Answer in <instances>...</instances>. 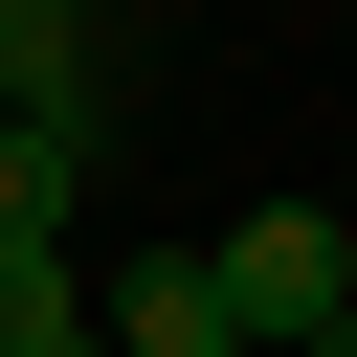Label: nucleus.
Here are the masks:
<instances>
[{
	"label": "nucleus",
	"instance_id": "1",
	"mask_svg": "<svg viewBox=\"0 0 357 357\" xmlns=\"http://www.w3.org/2000/svg\"><path fill=\"white\" fill-rule=\"evenodd\" d=\"M201 268H223V335H245V357H312V335L357 312V245H335V201H245Z\"/></svg>",
	"mask_w": 357,
	"mask_h": 357
},
{
	"label": "nucleus",
	"instance_id": "2",
	"mask_svg": "<svg viewBox=\"0 0 357 357\" xmlns=\"http://www.w3.org/2000/svg\"><path fill=\"white\" fill-rule=\"evenodd\" d=\"M0 112H22V134H112V22L0 0Z\"/></svg>",
	"mask_w": 357,
	"mask_h": 357
},
{
	"label": "nucleus",
	"instance_id": "3",
	"mask_svg": "<svg viewBox=\"0 0 357 357\" xmlns=\"http://www.w3.org/2000/svg\"><path fill=\"white\" fill-rule=\"evenodd\" d=\"M89 335H112V357H245V335H223V268H201V245H134V268L89 290Z\"/></svg>",
	"mask_w": 357,
	"mask_h": 357
},
{
	"label": "nucleus",
	"instance_id": "4",
	"mask_svg": "<svg viewBox=\"0 0 357 357\" xmlns=\"http://www.w3.org/2000/svg\"><path fill=\"white\" fill-rule=\"evenodd\" d=\"M89 156H112V134H22V112H0V245H67V223H89Z\"/></svg>",
	"mask_w": 357,
	"mask_h": 357
},
{
	"label": "nucleus",
	"instance_id": "5",
	"mask_svg": "<svg viewBox=\"0 0 357 357\" xmlns=\"http://www.w3.org/2000/svg\"><path fill=\"white\" fill-rule=\"evenodd\" d=\"M67 335H89V268L67 245H0V357H67Z\"/></svg>",
	"mask_w": 357,
	"mask_h": 357
},
{
	"label": "nucleus",
	"instance_id": "6",
	"mask_svg": "<svg viewBox=\"0 0 357 357\" xmlns=\"http://www.w3.org/2000/svg\"><path fill=\"white\" fill-rule=\"evenodd\" d=\"M312 357H357V312H335V335H312Z\"/></svg>",
	"mask_w": 357,
	"mask_h": 357
},
{
	"label": "nucleus",
	"instance_id": "7",
	"mask_svg": "<svg viewBox=\"0 0 357 357\" xmlns=\"http://www.w3.org/2000/svg\"><path fill=\"white\" fill-rule=\"evenodd\" d=\"M67 22H134V0H67Z\"/></svg>",
	"mask_w": 357,
	"mask_h": 357
}]
</instances>
